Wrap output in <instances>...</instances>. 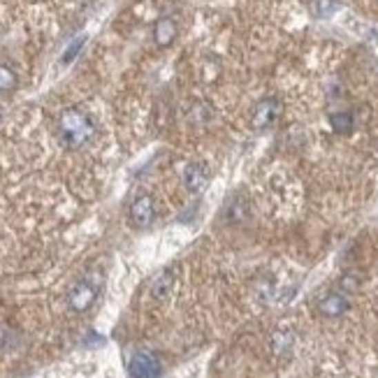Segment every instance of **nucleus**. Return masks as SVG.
<instances>
[{
    "instance_id": "nucleus-9",
    "label": "nucleus",
    "mask_w": 378,
    "mask_h": 378,
    "mask_svg": "<svg viewBox=\"0 0 378 378\" xmlns=\"http://www.w3.org/2000/svg\"><path fill=\"white\" fill-rule=\"evenodd\" d=\"M269 346H272V353L277 357H286L292 353V346H295V335L292 330H286L281 328L272 335V341H269Z\"/></svg>"
},
{
    "instance_id": "nucleus-14",
    "label": "nucleus",
    "mask_w": 378,
    "mask_h": 378,
    "mask_svg": "<svg viewBox=\"0 0 378 378\" xmlns=\"http://www.w3.org/2000/svg\"><path fill=\"white\" fill-rule=\"evenodd\" d=\"M84 42H86V37H77V40L66 49V54H63V59H61V61L66 63V66H68V63H72V61H74V56L79 54L81 47H84Z\"/></svg>"
},
{
    "instance_id": "nucleus-1",
    "label": "nucleus",
    "mask_w": 378,
    "mask_h": 378,
    "mask_svg": "<svg viewBox=\"0 0 378 378\" xmlns=\"http://www.w3.org/2000/svg\"><path fill=\"white\" fill-rule=\"evenodd\" d=\"M56 132H59V139L66 149H81V146L93 139L95 123L84 110H79V107H70V110H66L59 117Z\"/></svg>"
},
{
    "instance_id": "nucleus-4",
    "label": "nucleus",
    "mask_w": 378,
    "mask_h": 378,
    "mask_svg": "<svg viewBox=\"0 0 378 378\" xmlns=\"http://www.w3.org/2000/svg\"><path fill=\"white\" fill-rule=\"evenodd\" d=\"M128 219L137 230L149 228L156 219V202L149 193H139L132 197L130 207H128Z\"/></svg>"
},
{
    "instance_id": "nucleus-3",
    "label": "nucleus",
    "mask_w": 378,
    "mask_h": 378,
    "mask_svg": "<svg viewBox=\"0 0 378 378\" xmlns=\"http://www.w3.org/2000/svg\"><path fill=\"white\" fill-rule=\"evenodd\" d=\"M281 112H284V105H281L279 98H272V95L262 98L253 110V119H251L253 130L262 132L267 130V128H272L281 119Z\"/></svg>"
},
{
    "instance_id": "nucleus-5",
    "label": "nucleus",
    "mask_w": 378,
    "mask_h": 378,
    "mask_svg": "<svg viewBox=\"0 0 378 378\" xmlns=\"http://www.w3.org/2000/svg\"><path fill=\"white\" fill-rule=\"evenodd\" d=\"M183 186H186V190L188 193H193V195H202L204 190H207V186L211 183V175H209V170H207V165L204 163H188L183 168Z\"/></svg>"
},
{
    "instance_id": "nucleus-10",
    "label": "nucleus",
    "mask_w": 378,
    "mask_h": 378,
    "mask_svg": "<svg viewBox=\"0 0 378 378\" xmlns=\"http://www.w3.org/2000/svg\"><path fill=\"white\" fill-rule=\"evenodd\" d=\"M330 126L337 135H348V132H353L355 119H353V114L350 112H337V114H332L330 117Z\"/></svg>"
},
{
    "instance_id": "nucleus-11",
    "label": "nucleus",
    "mask_w": 378,
    "mask_h": 378,
    "mask_svg": "<svg viewBox=\"0 0 378 378\" xmlns=\"http://www.w3.org/2000/svg\"><path fill=\"white\" fill-rule=\"evenodd\" d=\"M339 8H341V3L339 0H313V5H311V10H313V14H316L318 19H330V17H335Z\"/></svg>"
},
{
    "instance_id": "nucleus-8",
    "label": "nucleus",
    "mask_w": 378,
    "mask_h": 378,
    "mask_svg": "<svg viewBox=\"0 0 378 378\" xmlns=\"http://www.w3.org/2000/svg\"><path fill=\"white\" fill-rule=\"evenodd\" d=\"M348 309H350V302L341 292H328L325 297L318 299V311H320V316H325V318H339Z\"/></svg>"
},
{
    "instance_id": "nucleus-12",
    "label": "nucleus",
    "mask_w": 378,
    "mask_h": 378,
    "mask_svg": "<svg viewBox=\"0 0 378 378\" xmlns=\"http://www.w3.org/2000/svg\"><path fill=\"white\" fill-rule=\"evenodd\" d=\"M14 86H17V72L10 66L0 63V93L12 91Z\"/></svg>"
},
{
    "instance_id": "nucleus-7",
    "label": "nucleus",
    "mask_w": 378,
    "mask_h": 378,
    "mask_svg": "<svg viewBox=\"0 0 378 378\" xmlns=\"http://www.w3.org/2000/svg\"><path fill=\"white\" fill-rule=\"evenodd\" d=\"M179 35V23L172 17H160L156 23H153V42L160 49H168L175 44Z\"/></svg>"
},
{
    "instance_id": "nucleus-6",
    "label": "nucleus",
    "mask_w": 378,
    "mask_h": 378,
    "mask_svg": "<svg viewBox=\"0 0 378 378\" xmlns=\"http://www.w3.org/2000/svg\"><path fill=\"white\" fill-rule=\"evenodd\" d=\"M128 374L130 378H158L160 376V362L153 353H135L132 360L128 362Z\"/></svg>"
},
{
    "instance_id": "nucleus-13",
    "label": "nucleus",
    "mask_w": 378,
    "mask_h": 378,
    "mask_svg": "<svg viewBox=\"0 0 378 378\" xmlns=\"http://www.w3.org/2000/svg\"><path fill=\"white\" fill-rule=\"evenodd\" d=\"M170 288H172V274H170V272H165L163 277H158V279H156V284H153V288H151V295H153L156 299H163V297H168Z\"/></svg>"
},
{
    "instance_id": "nucleus-2",
    "label": "nucleus",
    "mask_w": 378,
    "mask_h": 378,
    "mask_svg": "<svg viewBox=\"0 0 378 378\" xmlns=\"http://www.w3.org/2000/svg\"><path fill=\"white\" fill-rule=\"evenodd\" d=\"M98 290H100V284L98 281H91V279H81L70 288L68 292V304L70 309L81 313L86 309H91L93 302L98 299Z\"/></svg>"
}]
</instances>
